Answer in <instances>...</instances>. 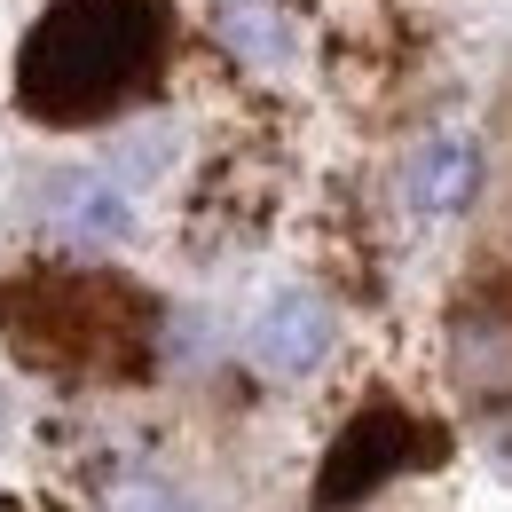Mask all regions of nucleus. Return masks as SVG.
<instances>
[{"instance_id": "423d86ee", "label": "nucleus", "mask_w": 512, "mask_h": 512, "mask_svg": "<svg viewBox=\"0 0 512 512\" xmlns=\"http://www.w3.org/2000/svg\"><path fill=\"white\" fill-rule=\"evenodd\" d=\"M213 32H221V48H229L237 64H253V71L292 64V16L268 8V0H237V8H221Z\"/></svg>"}, {"instance_id": "20e7f679", "label": "nucleus", "mask_w": 512, "mask_h": 512, "mask_svg": "<svg viewBox=\"0 0 512 512\" xmlns=\"http://www.w3.org/2000/svg\"><path fill=\"white\" fill-rule=\"evenodd\" d=\"M331 347H339V316H331V300H316V292H284L253 323V363L268 379H308Z\"/></svg>"}, {"instance_id": "f257e3e1", "label": "nucleus", "mask_w": 512, "mask_h": 512, "mask_svg": "<svg viewBox=\"0 0 512 512\" xmlns=\"http://www.w3.org/2000/svg\"><path fill=\"white\" fill-rule=\"evenodd\" d=\"M166 56V0H56L16 48V111L40 127L111 119Z\"/></svg>"}, {"instance_id": "39448f33", "label": "nucleus", "mask_w": 512, "mask_h": 512, "mask_svg": "<svg viewBox=\"0 0 512 512\" xmlns=\"http://www.w3.org/2000/svg\"><path fill=\"white\" fill-rule=\"evenodd\" d=\"M481 190V150L473 134H434L418 158H410V205L418 213H465Z\"/></svg>"}, {"instance_id": "f03ea898", "label": "nucleus", "mask_w": 512, "mask_h": 512, "mask_svg": "<svg viewBox=\"0 0 512 512\" xmlns=\"http://www.w3.org/2000/svg\"><path fill=\"white\" fill-rule=\"evenodd\" d=\"M158 300L134 292L127 276H0V339L32 371L64 379H134L150 363Z\"/></svg>"}, {"instance_id": "6e6552de", "label": "nucleus", "mask_w": 512, "mask_h": 512, "mask_svg": "<svg viewBox=\"0 0 512 512\" xmlns=\"http://www.w3.org/2000/svg\"><path fill=\"white\" fill-rule=\"evenodd\" d=\"M119 512H182V497H166V489H134Z\"/></svg>"}, {"instance_id": "7ed1b4c3", "label": "nucleus", "mask_w": 512, "mask_h": 512, "mask_svg": "<svg viewBox=\"0 0 512 512\" xmlns=\"http://www.w3.org/2000/svg\"><path fill=\"white\" fill-rule=\"evenodd\" d=\"M442 457H449L442 434L379 394V402H363V410L339 426V442L323 449L316 512H347V505H363V497H379L394 473H418V465H442Z\"/></svg>"}, {"instance_id": "0eeeda50", "label": "nucleus", "mask_w": 512, "mask_h": 512, "mask_svg": "<svg viewBox=\"0 0 512 512\" xmlns=\"http://www.w3.org/2000/svg\"><path fill=\"white\" fill-rule=\"evenodd\" d=\"M48 205H56V229L87 237V245H111V237H127V205H119V190H103L95 174H64V182L48 190Z\"/></svg>"}]
</instances>
